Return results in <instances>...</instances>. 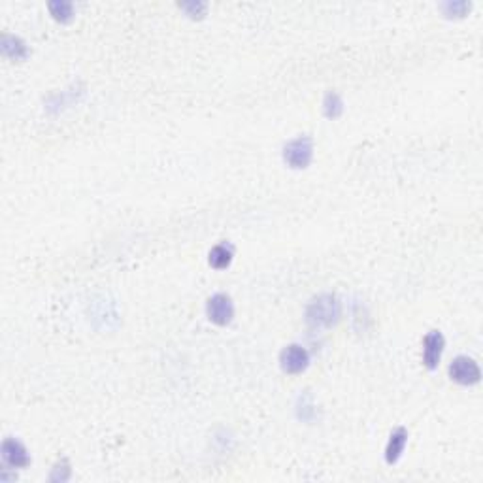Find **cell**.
I'll return each mask as SVG.
<instances>
[{
  "mask_svg": "<svg viewBox=\"0 0 483 483\" xmlns=\"http://www.w3.org/2000/svg\"><path fill=\"white\" fill-rule=\"evenodd\" d=\"M342 317V304L334 294H321L306 308V321L313 328L334 327Z\"/></svg>",
  "mask_w": 483,
  "mask_h": 483,
  "instance_id": "obj_1",
  "label": "cell"
},
{
  "mask_svg": "<svg viewBox=\"0 0 483 483\" xmlns=\"http://www.w3.org/2000/svg\"><path fill=\"white\" fill-rule=\"evenodd\" d=\"M313 159V142L308 136H299V138L291 140L289 144L284 148V161L287 167L300 170L306 168Z\"/></svg>",
  "mask_w": 483,
  "mask_h": 483,
  "instance_id": "obj_2",
  "label": "cell"
},
{
  "mask_svg": "<svg viewBox=\"0 0 483 483\" xmlns=\"http://www.w3.org/2000/svg\"><path fill=\"white\" fill-rule=\"evenodd\" d=\"M206 313H208V319H210L213 325L227 327L228 323L234 319L233 299L225 293L213 294V296L208 300V304H206Z\"/></svg>",
  "mask_w": 483,
  "mask_h": 483,
  "instance_id": "obj_3",
  "label": "cell"
},
{
  "mask_svg": "<svg viewBox=\"0 0 483 483\" xmlns=\"http://www.w3.org/2000/svg\"><path fill=\"white\" fill-rule=\"evenodd\" d=\"M450 378L459 385H476L482 379V370L474 359L461 355L450 365Z\"/></svg>",
  "mask_w": 483,
  "mask_h": 483,
  "instance_id": "obj_4",
  "label": "cell"
},
{
  "mask_svg": "<svg viewBox=\"0 0 483 483\" xmlns=\"http://www.w3.org/2000/svg\"><path fill=\"white\" fill-rule=\"evenodd\" d=\"M310 365V355L308 351L299 344L287 345L285 350L279 353V367L285 374H302Z\"/></svg>",
  "mask_w": 483,
  "mask_h": 483,
  "instance_id": "obj_5",
  "label": "cell"
},
{
  "mask_svg": "<svg viewBox=\"0 0 483 483\" xmlns=\"http://www.w3.org/2000/svg\"><path fill=\"white\" fill-rule=\"evenodd\" d=\"M444 348L445 340L444 334L440 333V331H431L425 336V340H423V365L428 370H434V368L438 367L442 353H444Z\"/></svg>",
  "mask_w": 483,
  "mask_h": 483,
  "instance_id": "obj_6",
  "label": "cell"
},
{
  "mask_svg": "<svg viewBox=\"0 0 483 483\" xmlns=\"http://www.w3.org/2000/svg\"><path fill=\"white\" fill-rule=\"evenodd\" d=\"M2 459L11 468H27L30 465L27 448L13 438H8L2 442Z\"/></svg>",
  "mask_w": 483,
  "mask_h": 483,
  "instance_id": "obj_7",
  "label": "cell"
},
{
  "mask_svg": "<svg viewBox=\"0 0 483 483\" xmlns=\"http://www.w3.org/2000/svg\"><path fill=\"white\" fill-rule=\"evenodd\" d=\"M406 444H408V431L404 427L394 428L391 436H389L387 445H385V461H387V465L399 462V459L404 453Z\"/></svg>",
  "mask_w": 483,
  "mask_h": 483,
  "instance_id": "obj_8",
  "label": "cell"
},
{
  "mask_svg": "<svg viewBox=\"0 0 483 483\" xmlns=\"http://www.w3.org/2000/svg\"><path fill=\"white\" fill-rule=\"evenodd\" d=\"M0 48H2V53H4L6 57L16 59V61H23V59H27L28 55L27 44H25L21 38L11 36V34H4V36H2V44H0Z\"/></svg>",
  "mask_w": 483,
  "mask_h": 483,
  "instance_id": "obj_9",
  "label": "cell"
},
{
  "mask_svg": "<svg viewBox=\"0 0 483 483\" xmlns=\"http://www.w3.org/2000/svg\"><path fill=\"white\" fill-rule=\"evenodd\" d=\"M208 262H210V267L216 268V270L228 268L231 267V262H233V250L225 244H219L216 245V248H211Z\"/></svg>",
  "mask_w": 483,
  "mask_h": 483,
  "instance_id": "obj_10",
  "label": "cell"
},
{
  "mask_svg": "<svg viewBox=\"0 0 483 483\" xmlns=\"http://www.w3.org/2000/svg\"><path fill=\"white\" fill-rule=\"evenodd\" d=\"M323 113L328 119H338L344 113V102L336 93H327L323 99Z\"/></svg>",
  "mask_w": 483,
  "mask_h": 483,
  "instance_id": "obj_11",
  "label": "cell"
},
{
  "mask_svg": "<svg viewBox=\"0 0 483 483\" xmlns=\"http://www.w3.org/2000/svg\"><path fill=\"white\" fill-rule=\"evenodd\" d=\"M48 8H50V13L53 16V19H57V21L67 23L74 17L72 2H65V0H61V2H50Z\"/></svg>",
  "mask_w": 483,
  "mask_h": 483,
  "instance_id": "obj_12",
  "label": "cell"
},
{
  "mask_svg": "<svg viewBox=\"0 0 483 483\" xmlns=\"http://www.w3.org/2000/svg\"><path fill=\"white\" fill-rule=\"evenodd\" d=\"M179 8L187 13L189 17H202L206 13V8L208 6L204 4V2H184V4H179Z\"/></svg>",
  "mask_w": 483,
  "mask_h": 483,
  "instance_id": "obj_13",
  "label": "cell"
},
{
  "mask_svg": "<svg viewBox=\"0 0 483 483\" xmlns=\"http://www.w3.org/2000/svg\"><path fill=\"white\" fill-rule=\"evenodd\" d=\"M444 10H450L448 11V16H450V13H455V16L462 17L467 13V10H470V4H467V2H448V4L444 6Z\"/></svg>",
  "mask_w": 483,
  "mask_h": 483,
  "instance_id": "obj_14",
  "label": "cell"
}]
</instances>
